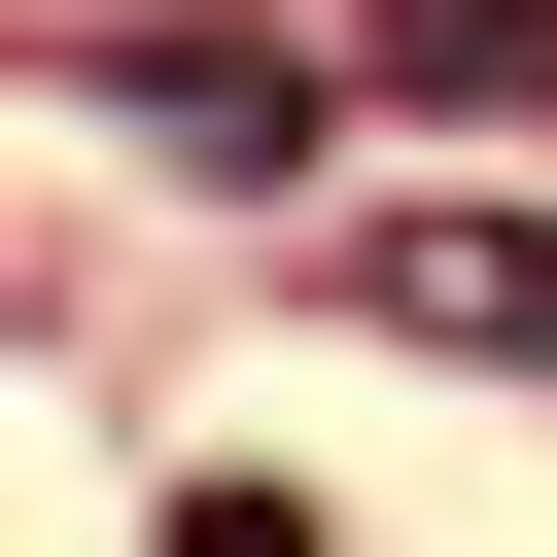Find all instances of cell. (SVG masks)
Listing matches in <instances>:
<instances>
[{"mask_svg":"<svg viewBox=\"0 0 557 557\" xmlns=\"http://www.w3.org/2000/svg\"><path fill=\"white\" fill-rule=\"evenodd\" d=\"M348 313H383V348H487V383H557V209H522V174H453V209H348Z\"/></svg>","mask_w":557,"mask_h":557,"instance_id":"1","label":"cell"},{"mask_svg":"<svg viewBox=\"0 0 557 557\" xmlns=\"http://www.w3.org/2000/svg\"><path fill=\"white\" fill-rule=\"evenodd\" d=\"M383 104H557V0H348Z\"/></svg>","mask_w":557,"mask_h":557,"instance_id":"3","label":"cell"},{"mask_svg":"<svg viewBox=\"0 0 557 557\" xmlns=\"http://www.w3.org/2000/svg\"><path fill=\"white\" fill-rule=\"evenodd\" d=\"M104 104L174 174H313V35H104Z\"/></svg>","mask_w":557,"mask_h":557,"instance_id":"2","label":"cell"}]
</instances>
